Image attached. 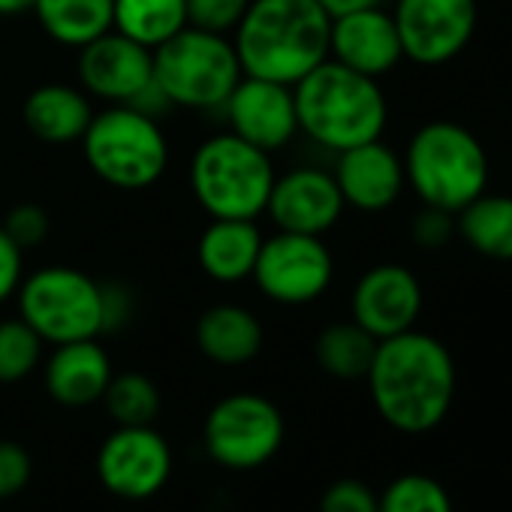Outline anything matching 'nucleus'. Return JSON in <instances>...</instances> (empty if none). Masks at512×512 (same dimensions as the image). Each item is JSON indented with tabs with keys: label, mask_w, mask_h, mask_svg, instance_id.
<instances>
[{
	"label": "nucleus",
	"mask_w": 512,
	"mask_h": 512,
	"mask_svg": "<svg viewBox=\"0 0 512 512\" xmlns=\"http://www.w3.org/2000/svg\"><path fill=\"white\" fill-rule=\"evenodd\" d=\"M365 380L386 425L401 434H425L446 419L458 371L440 338L410 329L377 344Z\"/></svg>",
	"instance_id": "obj_1"
},
{
	"label": "nucleus",
	"mask_w": 512,
	"mask_h": 512,
	"mask_svg": "<svg viewBox=\"0 0 512 512\" xmlns=\"http://www.w3.org/2000/svg\"><path fill=\"white\" fill-rule=\"evenodd\" d=\"M332 16L317 0H250L232 46L244 76L296 85L329 61Z\"/></svg>",
	"instance_id": "obj_2"
},
{
	"label": "nucleus",
	"mask_w": 512,
	"mask_h": 512,
	"mask_svg": "<svg viewBox=\"0 0 512 512\" xmlns=\"http://www.w3.org/2000/svg\"><path fill=\"white\" fill-rule=\"evenodd\" d=\"M293 100L299 133L332 154L383 139L389 124V100L380 79L362 76L332 58L293 85Z\"/></svg>",
	"instance_id": "obj_3"
},
{
	"label": "nucleus",
	"mask_w": 512,
	"mask_h": 512,
	"mask_svg": "<svg viewBox=\"0 0 512 512\" xmlns=\"http://www.w3.org/2000/svg\"><path fill=\"white\" fill-rule=\"evenodd\" d=\"M275 178L272 154L232 130L202 139L187 169L190 193L211 220H260L269 208Z\"/></svg>",
	"instance_id": "obj_4"
},
{
	"label": "nucleus",
	"mask_w": 512,
	"mask_h": 512,
	"mask_svg": "<svg viewBox=\"0 0 512 512\" xmlns=\"http://www.w3.org/2000/svg\"><path fill=\"white\" fill-rule=\"evenodd\" d=\"M401 160L407 187L422 205L458 214L488 190L491 163L485 145L458 121L422 124L410 136Z\"/></svg>",
	"instance_id": "obj_5"
},
{
	"label": "nucleus",
	"mask_w": 512,
	"mask_h": 512,
	"mask_svg": "<svg viewBox=\"0 0 512 512\" xmlns=\"http://www.w3.org/2000/svg\"><path fill=\"white\" fill-rule=\"evenodd\" d=\"M88 169L115 190H148L169 169V139L160 121L136 106L94 112L79 139Z\"/></svg>",
	"instance_id": "obj_6"
},
{
	"label": "nucleus",
	"mask_w": 512,
	"mask_h": 512,
	"mask_svg": "<svg viewBox=\"0 0 512 512\" xmlns=\"http://www.w3.org/2000/svg\"><path fill=\"white\" fill-rule=\"evenodd\" d=\"M232 37L187 25L154 49V85L172 109L217 112L241 79Z\"/></svg>",
	"instance_id": "obj_7"
},
{
	"label": "nucleus",
	"mask_w": 512,
	"mask_h": 512,
	"mask_svg": "<svg viewBox=\"0 0 512 512\" xmlns=\"http://www.w3.org/2000/svg\"><path fill=\"white\" fill-rule=\"evenodd\" d=\"M16 302L19 317L52 347L109 332L106 284L73 266H46L25 275Z\"/></svg>",
	"instance_id": "obj_8"
},
{
	"label": "nucleus",
	"mask_w": 512,
	"mask_h": 512,
	"mask_svg": "<svg viewBox=\"0 0 512 512\" xmlns=\"http://www.w3.org/2000/svg\"><path fill=\"white\" fill-rule=\"evenodd\" d=\"M284 431V413L275 401L256 392H235L208 410L202 440L217 464L229 470H253L278 455Z\"/></svg>",
	"instance_id": "obj_9"
},
{
	"label": "nucleus",
	"mask_w": 512,
	"mask_h": 512,
	"mask_svg": "<svg viewBox=\"0 0 512 512\" xmlns=\"http://www.w3.org/2000/svg\"><path fill=\"white\" fill-rule=\"evenodd\" d=\"M250 281L269 302L302 308L329 293L335 281V256L323 235L278 229L263 238Z\"/></svg>",
	"instance_id": "obj_10"
},
{
	"label": "nucleus",
	"mask_w": 512,
	"mask_h": 512,
	"mask_svg": "<svg viewBox=\"0 0 512 512\" xmlns=\"http://www.w3.org/2000/svg\"><path fill=\"white\" fill-rule=\"evenodd\" d=\"M392 19L404 61L443 67L470 46L479 25V4L476 0H395Z\"/></svg>",
	"instance_id": "obj_11"
},
{
	"label": "nucleus",
	"mask_w": 512,
	"mask_h": 512,
	"mask_svg": "<svg viewBox=\"0 0 512 512\" xmlns=\"http://www.w3.org/2000/svg\"><path fill=\"white\" fill-rule=\"evenodd\" d=\"M97 476L115 497L148 500L172 476V449L151 425H118L97 452Z\"/></svg>",
	"instance_id": "obj_12"
},
{
	"label": "nucleus",
	"mask_w": 512,
	"mask_h": 512,
	"mask_svg": "<svg viewBox=\"0 0 512 512\" xmlns=\"http://www.w3.org/2000/svg\"><path fill=\"white\" fill-rule=\"evenodd\" d=\"M76 70L82 91L106 106H136L154 88V52L118 31L82 46Z\"/></svg>",
	"instance_id": "obj_13"
},
{
	"label": "nucleus",
	"mask_w": 512,
	"mask_h": 512,
	"mask_svg": "<svg viewBox=\"0 0 512 512\" xmlns=\"http://www.w3.org/2000/svg\"><path fill=\"white\" fill-rule=\"evenodd\" d=\"M422 302V284L407 266L380 263L356 281L350 296V320L377 341H386L416 329Z\"/></svg>",
	"instance_id": "obj_14"
},
{
	"label": "nucleus",
	"mask_w": 512,
	"mask_h": 512,
	"mask_svg": "<svg viewBox=\"0 0 512 512\" xmlns=\"http://www.w3.org/2000/svg\"><path fill=\"white\" fill-rule=\"evenodd\" d=\"M220 112L235 136L266 154L284 151L299 136L293 88L281 82L241 76Z\"/></svg>",
	"instance_id": "obj_15"
},
{
	"label": "nucleus",
	"mask_w": 512,
	"mask_h": 512,
	"mask_svg": "<svg viewBox=\"0 0 512 512\" xmlns=\"http://www.w3.org/2000/svg\"><path fill=\"white\" fill-rule=\"evenodd\" d=\"M344 196L332 169L296 166L275 178L266 214L284 232L326 235L344 214Z\"/></svg>",
	"instance_id": "obj_16"
},
{
	"label": "nucleus",
	"mask_w": 512,
	"mask_h": 512,
	"mask_svg": "<svg viewBox=\"0 0 512 512\" xmlns=\"http://www.w3.org/2000/svg\"><path fill=\"white\" fill-rule=\"evenodd\" d=\"M329 58L371 79L389 76L401 61V37L386 7H365L332 19Z\"/></svg>",
	"instance_id": "obj_17"
},
{
	"label": "nucleus",
	"mask_w": 512,
	"mask_h": 512,
	"mask_svg": "<svg viewBox=\"0 0 512 512\" xmlns=\"http://www.w3.org/2000/svg\"><path fill=\"white\" fill-rule=\"evenodd\" d=\"M332 175L338 181L344 205L365 211V214L392 208L401 199V193L407 190L404 160L383 139H374V142H365V145L335 154Z\"/></svg>",
	"instance_id": "obj_18"
},
{
	"label": "nucleus",
	"mask_w": 512,
	"mask_h": 512,
	"mask_svg": "<svg viewBox=\"0 0 512 512\" xmlns=\"http://www.w3.org/2000/svg\"><path fill=\"white\" fill-rule=\"evenodd\" d=\"M112 374V359L97 338L55 344L49 359L43 362V383L49 398L70 410L103 401Z\"/></svg>",
	"instance_id": "obj_19"
},
{
	"label": "nucleus",
	"mask_w": 512,
	"mask_h": 512,
	"mask_svg": "<svg viewBox=\"0 0 512 512\" xmlns=\"http://www.w3.org/2000/svg\"><path fill=\"white\" fill-rule=\"evenodd\" d=\"M193 338H196L199 353L208 362H214L220 368H238V365H247L260 356L266 332H263L260 317H256L250 308L220 302L199 314Z\"/></svg>",
	"instance_id": "obj_20"
},
{
	"label": "nucleus",
	"mask_w": 512,
	"mask_h": 512,
	"mask_svg": "<svg viewBox=\"0 0 512 512\" xmlns=\"http://www.w3.org/2000/svg\"><path fill=\"white\" fill-rule=\"evenodd\" d=\"M91 118H94L91 97L82 88L64 85V82H49V85L34 88L22 106V121L28 133L46 145L79 142Z\"/></svg>",
	"instance_id": "obj_21"
},
{
	"label": "nucleus",
	"mask_w": 512,
	"mask_h": 512,
	"mask_svg": "<svg viewBox=\"0 0 512 512\" xmlns=\"http://www.w3.org/2000/svg\"><path fill=\"white\" fill-rule=\"evenodd\" d=\"M263 238L256 220H211L196 241L199 269L217 284L250 281Z\"/></svg>",
	"instance_id": "obj_22"
},
{
	"label": "nucleus",
	"mask_w": 512,
	"mask_h": 512,
	"mask_svg": "<svg viewBox=\"0 0 512 512\" xmlns=\"http://www.w3.org/2000/svg\"><path fill=\"white\" fill-rule=\"evenodd\" d=\"M37 25L64 49H82L112 31L115 0H34Z\"/></svg>",
	"instance_id": "obj_23"
},
{
	"label": "nucleus",
	"mask_w": 512,
	"mask_h": 512,
	"mask_svg": "<svg viewBox=\"0 0 512 512\" xmlns=\"http://www.w3.org/2000/svg\"><path fill=\"white\" fill-rule=\"evenodd\" d=\"M458 238L485 260L512 263V193H482L455 214Z\"/></svg>",
	"instance_id": "obj_24"
},
{
	"label": "nucleus",
	"mask_w": 512,
	"mask_h": 512,
	"mask_svg": "<svg viewBox=\"0 0 512 512\" xmlns=\"http://www.w3.org/2000/svg\"><path fill=\"white\" fill-rule=\"evenodd\" d=\"M187 25V0H115L112 31L151 52Z\"/></svg>",
	"instance_id": "obj_25"
},
{
	"label": "nucleus",
	"mask_w": 512,
	"mask_h": 512,
	"mask_svg": "<svg viewBox=\"0 0 512 512\" xmlns=\"http://www.w3.org/2000/svg\"><path fill=\"white\" fill-rule=\"evenodd\" d=\"M377 344L380 341L374 335H368L359 323L341 320V323H329L317 335L314 356H317V365L329 377L353 383V380H365L368 377L374 353H377Z\"/></svg>",
	"instance_id": "obj_26"
},
{
	"label": "nucleus",
	"mask_w": 512,
	"mask_h": 512,
	"mask_svg": "<svg viewBox=\"0 0 512 512\" xmlns=\"http://www.w3.org/2000/svg\"><path fill=\"white\" fill-rule=\"evenodd\" d=\"M103 404L115 425H154L160 416V389L148 374L139 371L112 374Z\"/></svg>",
	"instance_id": "obj_27"
},
{
	"label": "nucleus",
	"mask_w": 512,
	"mask_h": 512,
	"mask_svg": "<svg viewBox=\"0 0 512 512\" xmlns=\"http://www.w3.org/2000/svg\"><path fill=\"white\" fill-rule=\"evenodd\" d=\"M46 341L22 320H0V383H22L43 365Z\"/></svg>",
	"instance_id": "obj_28"
},
{
	"label": "nucleus",
	"mask_w": 512,
	"mask_h": 512,
	"mask_svg": "<svg viewBox=\"0 0 512 512\" xmlns=\"http://www.w3.org/2000/svg\"><path fill=\"white\" fill-rule=\"evenodd\" d=\"M377 512H452V497L434 476L404 473L377 494Z\"/></svg>",
	"instance_id": "obj_29"
},
{
	"label": "nucleus",
	"mask_w": 512,
	"mask_h": 512,
	"mask_svg": "<svg viewBox=\"0 0 512 512\" xmlns=\"http://www.w3.org/2000/svg\"><path fill=\"white\" fill-rule=\"evenodd\" d=\"M0 226L7 229V235L28 253L34 247H40L49 232H52V217L46 208H40L37 202H19L10 208V214L0 220Z\"/></svg>",
	"instance_id": "obj_30"
},
{
	"label": "nucleus",
	"mask_w": 512,
	"mask_h": 512,
	"mask_svg": "<svg viewBox=\"0 0 512 512\" xmlns=\"http://www.w3.org/2000/svg\"><path fill=\"white\" fill-rule=\"evenodd\" d=\"M247 7L250 0H187V19L193 28L229 37Z\"/></svg>",
	"instance_id": "obj_31"
},
{
	"label": "nucleus",
	"mask_w": 512,
	"mask_h": 512,
	"mask_svg": "<svg viewBox=\"0 0 512 512\" xmlns=\"http://www.w3.org/2000/svg\"><path fill=\"white\" fill-rule=\"evenodd\" d=\"M455 235H458V226H455V214L452 211H443V208H434V205H422L413 214L410 238H413V244L419 250H443Z\"/></svg>",
	"instance_id": "obj_32"
},
{
	"label": "nucleus",
	"mask_w": 512,
	"mask_h": 512,
	"mask_svg": "<svg viewBox=\"0 0 512 512\" xmlns=\"http://www.w3.org/2000/svg\"><path fill=\"white\" fill-rule=\"evenodd\" d=\"M34 476L31 452L16 440H0V503L22 494Z\"/></svg>",
	"instance_id": "obj_33"
},
{
	"label": "nucleus",
	"mask_w": 512,
	"mask_h": 512,
	"mask_svg": "<svg viewBox=\"0 0 512 512\" xmlns=\"http://www.w3.org/2000/svg\"><path fill=\"white\" fill-rule=\"evenodd\" d=\"M320 512H377V494L359 479H338L323 491Z\"/></svg>",
	"instance_id": "obj_34"
},
{
	"label": "nucleus",
	"mask_w": 512,
	"mask_h": 512,
	"mask_svg": "<svg viewBox=\"0 0 512 512\" xmlns=\"http://www.w3.org/2000/svg\"><path fill=\"white\" fill-rule=\"evenodd\" d=\"M25 281V250L0 226V305L16 299Z\"/></svg>",
	"instance_id": "obj_35"
},
{
	"label": "nucleus",
	"mask_w": 512,
	"mask_h": 512,
	"mask_svg": "<svg viewBox=\"0 0 512 512\" xmlns=\"http://www.w3.org/2000/svg\"><path fill=\"white\" fill-rule=\"evenodd\" d=\"M317 4L335 19V16H344V13H353V10H365V7H383L386 0H317Z\"/></svg>",
	"instance_id": "obj_36"
},
{
	"label": "nucleus",
	"mask_w": 512,
	"mask_h": 512,
	"mask_svg": "<svg viewBox=\"0 0 512 512\" xmlns=\"http://www.w3.org/2000/svg\"><path fill=\"white\" fill-rule=\"evenodd\" d=\"M34 0H0V16H22L31 13Z\"/></svg>",
	"instance_id": "obj_37"
}]
</instances>
